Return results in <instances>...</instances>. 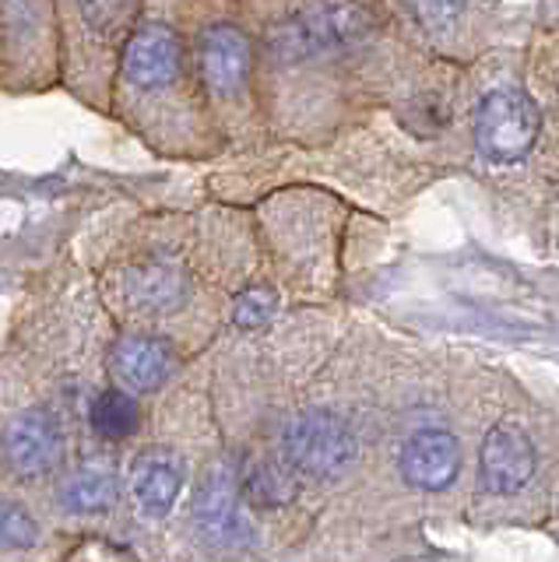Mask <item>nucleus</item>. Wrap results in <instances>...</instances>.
Returning a JSON list of instances; mask_svg holds the SVG:
<instances>
[{"mask_svg": "<svg viewBox=\"0 0 559 562\" xmlns=\"http://www.w3.org/2000/svg\"><path fill=\"white\" fill-rule=\"evenodd\" d=\"M107 116L163 162H212L225 155L190 53L187 0H142L120 46Z\"/></svg>", "mask_w": 559, "mask_h": 562, "instance_id": "nucleus-2", "label": "nucleus"}, {"mask_svg": "<svg viewBox=\"0 0 559 562\" xmlns=\"http://www.w3.org/2000/svg\"><path fill=\"white\" fill-rule=\"evenodd\" d=\"M110 321L163 330L204 356L225 330L222 295L204 268L194 211H131L89 228L78 254Z\"/></svg>", "mask_w": 559, "mask_h": 562, "instance_id": "nucleus-1", "label": "nucleus"}, {"mask_svg": "<svg viewBox=\"0 0 559 562\" xmlns=\"http://www.w3.org/2000/svg\"><path fill=\"white\" fill-rule=\"evenodd\" d=\"M142 0H57L60 88L99 116L110 113V85Z\"/></svg>", "mask_w": 559, "mask_h": 562, "instance_id": "nucleus-7", "label": "nucleus"}, {"mask_svg": "<svg viewBox=\"0 0 559 562\" xmlns=\"http://www.w3.org/2000/svg\"><path fill=\"white\" fill-rule=\"evenodd\" d=\"M541 134L535 102L517 85L485 88L471 113V140L489 166H517L532 155Z\"/></svg>", "mask_w": 559, "mask_h": 562, "instance_id": "nucleus-11", "label": "nucleus"}, {"mask_svg": "<svg viewBox=\"0 0 559 562\" xmlns=\"http://www.w3.org/2000/svg\"><path fill=\"white\" fill-rule=\"evenodd\" d=\"M260 443H271L275 453L292 468V474L306 485V492L335 488L362 461V432L356 418L331 401H303L275 418L265 429Z\"/></svg>", "mask_w": 559, "mask_h": 562, "instance_id": "nucleus-8", "label": "nucleus"}, {"mask_svg": "<svg viewBox=\"0 0 559 562\" xmlns=\"http://www.w3.org/2000/svg\"><path fill=\"white\" fill-rule=\"evenodd\" d=\"M236 468V482L243 492V503L250 506V514L265 527L268 520L292 517L310 496L306 485L295 479L292 468L275 453L271 443L260 439H225Z\"/></svg>", "mask_w": 559, "mask_h": 562, "instance_id": "nucleus-12", "label": "nucleus"}, {"mask_svg": "<svg viewBox=\"0 0 559 562\" xmlns=\"http://www.w3.org/2000/svg\"><path fill=\"white\" fill-rule=\"evenodd\" d=\"M538 471V450L532 436L517 422H496L485 432L479 450V488L489 499H511L521 496L532 485Z\"/></svg>", "mask_w": 559, "mask_h": 562, "instance_id": "nucleus-13", "label": "nucleus"}, {"mask_svg": "<svg viewBox=\"0 0 559 562\" xmlns=\"http://www.w3.org/2000/svg\"><path fill=\"white\" fill-rule=\"evenodd\" d=\"M198 359V351L187 348L180 338H172V334L116 324L107 345V376L124 386V391L155 401Z\"/></svg>", "mask_w": 559, "mask_h": 562, "instance_id": "nucleus-10", "label": "nucleus"}, {"mask_svg": "<svg viewBox=\"0 0 559 562\" xmlns=\"http://www.w3.org/2000/svg\"><path fill=\"white\" fill-rule=\"evenodd\" d=\"M215 432L219 415L204 351L163 397L152 401L148 429L124 453L120 541L131 555H166L194 464Z\"/></svg>", "mask_w": 559, "mask_h": 562, "instance_id": "nucleus-3", "label": "nucleus"}, {"mask_svg": "<svg viewBox=\"0 0 559 562\" xmlns=\"http://www.w3.org/2000/svg\"><path fill=\"white\" fill-rule=\"evenodd\" d=\"M187 32L225 151H247L271 140L260 105L254 0H187Z\"/></svg>", "mask_w": 559, "mask_h": 562, "instance_id": "nucleus-4", "label": "nucleus"}, {"mask_svg": "<svg viewBox=\"0 0 559 562\" xmlns=\"http://www.w3.org/2000/svg\"><path fill=\"white\" fill-rule=\"evenodd\" d=\"M260 549L265 527L243 503L233 457L219 426L194 464L166 555H254Z\"/></svg>", "mask_w": 559, "mask_h": 562, "instance_id": "nucleus-6", "label": "nucleus"}, {"mask_svg": "<svg viewBox=\"0 0 559 562\" xmlns=\"http://www.w3.org/2000/svg\"><path fill=\"white\" fill-rule=\"evenodd\" d=\"M465 468V447L447 426H415L398 443V474L426 496L454 488Z\"/></svg>", "mask_w": 559, "mask_h": 562, "instance_id": "nucleus-15", "label": "nucleus"}, {"mask_svg": "<svg viewBox=\"0 0 559 562\" xmlns=\"http://www.w3.org/2000/svg\"><path fill=\"white\" fill-rule=\"evenodd\" d=\"M64 531L25 488L0 482V559L67 555Z\"/></svg>", "mask_w": 559, "mask_h": 562, "instance_id": "nucleus-14", "label": "nucleus"}, {"mask_svg": "<svg viewBox=\"0 0 559 562\" xmlns=\"http://www.w3.org/2000/svg\"><path fill=\"white\" fill-rule=\"evenodd\" d=\"M447 120H450L447 105H444L440 99H436V95H429V99H423V102H415V105H412V123H415L418 131H426V134L440 131Z\"/></svg>", "mask_w": 559, "mask_h": 562, "instance_id": "nucleus-17", "label": "nucleus"}, {"mask_svg": "<svg viewBox=\"0 0 559 562\" xmlns=\"http://www.w3.org/2000/svg\"><path fill=\"white\" fill-rule=\"evenodd\" d=\"M71 457V426L25 356L0 345V482L32 492L40 503Z\"/></svg>", "mask_w": 559, "mask_h": 562, "instance_id": "nucleus-5", "label": "nucleus"}, {"mask_svg": "<svg viewBox=\"0 0 559 562\" xmlns=\"http://www.w3.org/2000/svg\"><path fill=\"white\" fill-rule=\"evenodd\" d=\"M401 4L423 32H447L468 11V0H401Z\"/></svg>", "mask_w": 559, "mask_h": 562, "instance_id": "nucleus-16", "label": "nucleus"}, {"mask_svg": "<svg viewBox=\"0 0 559 562\" xmlns=\"http://www.w3.org/2000/svg\"><path fill=\"white\" fill-rule=\"evenodd\" d=\"M60 88L57 0H0V92L43 95Z\"/></svg>", "mask_w": 559, "mask_h": 562, "instance_id": "nucleus-9", "label": "nucleus"}]
</instances>
